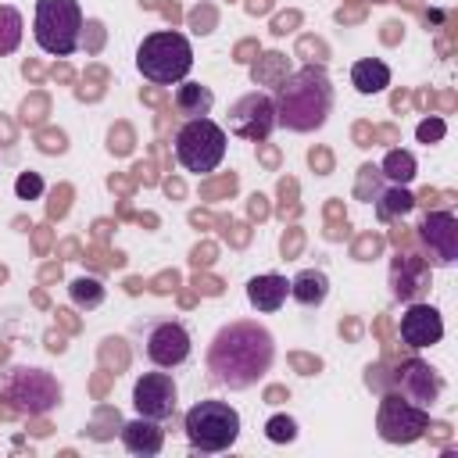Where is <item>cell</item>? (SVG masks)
I'll return each instance as SVG.
<instances>
[{
	"instance_id": "cell-1",
	"label": "cell",
	"mask_w": 458,
	"mask_h": 458,
	"mask_svg": "<svg viewBox=\"0 0 458 458\" xmlns=\"http://www.w3.org/2000/svg\"><path fill=\"white\" fill-rule=\"evenodd\" d=\"M276 361V340L258 322H229L215 333L208 347V372L215 383L229 390H250L265 379V372Z\"/></svg>"
},
{
	"instance_id": "cell-2",
	"label": "cell",
	"mask_w": 458,
	"mask_h": 458,
	"mask_svg": "<svg viewBox=\"0 0 458 458\" xmlns=\"http://www.w3.org/2000/svg\"><path fill=\"white\" fill-rule=\"evenodd\" d=\"M272 100H276V125L290 132H315L326 125L333 111V82L318 64H304L276 86Z\"/></svg>"
},
{
	"instance_id": "cell-3",
	"label": "cell",
	"mask_w": 458,
	"mask_h": 458,
	"mask_svg": "<svg viewBox=\"0 0 458 458\" xmlns=\"http://www.w3.org/2000/svg\"><path fill=\"white\" fill-rule=\"evenodd\" d=\"M136 68L154 86H179L193 68V47L182 32H150L136 47Z\"/></svg>"
},
{
	"instance_id": "cell-4",
	"label": "cell",
	"mask_w": 458,
	"mask_h": 458,
	"mask_svg": "<svg viewBox=\"0 0 458 458\" xmlns=\"http://www.w3.org/2000/svg\"><path fill=\"white\" fill-rule=\"evenodd\" d=\"M182 429H186V440H190L193 451H200V454H222L240 437V411L229 401L204 397V401H197L182 415Z\"/></svg>"
},
{
	"instance_id": "cell-5",
	"label": "cell",
	"mask_w": 458,
	"mask_h": 458,
	"mask_svg": "<svg viewBox=\"0 0 458 458\" xmlns=\"http://www.w3.org/2000/svg\"><path fill=\"white\" fill-rule=\"evenodd\" d=\"M32 36L43 54L68 57L82 43V7L79 0H36Z\"/></svg>"
},
{
	"instance_id": "cell-6",
	"label": "cell",
	"mask_w": 458,
	"mask_h": 458,
	"mask_svg": "<svg viewBox=\"0 0 458 458\" xmlns=\"http://www.w3.org/2000/svg\"><path fill=\"white\" fill-rule=\"evenodd\" d=\"M225 129L218 122H211L208 114L204 118H186L175 132V157L186 172H215L225 157Z\"/></svg>"
},
{
	"instance_id": "cell-7",
	"label": "cell",
	"mask_w": 458,
	"mask_h": 458,
	"mask_svg": "<svg viewBox=\"0 0 458 458\" xmlns=\"http://www.w3.org/2000/svg\"><path fill=\"white\" fill-rule=\"evenodd\" d=\"M4 397L14 411H25V415H47L57 408L61 401V383L47 372V369H36V365H14L4 379Z\"/></svg>"
},
{
	"instance_id": "cell-8",
	"label": "cell",
	"mask_w": 458,
	"mask_h": 458,
	"mask_svg": "<svg viewBox=\"0 0 458 458\" xmlns=\"http://www.w3.org/2000/svg\"><path fill=\"white\" fill-rule=\"evenodd\" d=\"M376 429L386 444H415L426 437L429 429V411L404 401L397 390L394 394H383L379 401V415H376Z\"/></svg>"
},
{
	"instance_id": "cell-9",
	"label": "cell",
	"mask_w": 458,
	"mask_h": 458,
	"mask_svg": "<svg viewBox=\"0 0 458 458\" xmlns=\"http://www.w3.org/2000/svg\"><path fill=\"white\" fill-rule=\"evenodd\" d=\"M276 129V100L272 93H243L240 100L229 104V132L247 140V143H261L268 140Z\"/></svg>"
},
{
	"instance_id": "cell-10",
	"label": "cell",
	"mask_w": 458,
	"mask_h": 458,
	"mask_svg": "<svg viewBox=\"0 0 458 458\" xmlns=\"http://www.w3.org/2000/svg\"><path fill=\"white\" fill-rule=\"evenodd\" d=\"M143 351L157 369H179L193 351V336L175 318L172 322H154L143 336Z\"/></svg>"
},
{
	"instance_id": "cell-11",
	"label": "cell",
	"mask_w": 458,
	"mask_h": 458,
	"mask_svg": "<svg viewBox=\"0 0 458 458\" xmlns=\"http://www.w3.org/2000/svg\"><path fill=\"white\" fill-rule=\"evenodd\" d=\"M394 390H397L404 401H411V404H419V408L429 411V408L440 401V394H444V379H440V372H437L429 361L408 358V361H401V369H397V376H394Z\"/></svg>"
},
{
	"instance_id": "cell-12",
	"label": "cell",
	"mask_w": 458,
	"mask_h": 458,
	"mask_svg": "<svg viewBox=\"0 0 458 458\" xmlns=\"http://www.w3.org/2000/svg\"><path fill=\"white\" fill-rule=\"evenodd\" d=\"M175 401H179V390L168 372H143L132 386V404L143 419H157V422L172 419Z\"/></svg>"
},
{
	"instance_id": "cell-13",
	"label": "cell",
	"mask_w": 458,
	"mask_h": 458,
	"mask_svg": "<svg viewBox=\"0 0 458 458\" xmlns=\"http://www.w3.org/2000/svg\"><path fill=\"white\" fill-rule=\"evenodd\" d=\"M444 336V318L433 304H422V301H411L401 315V340L411 347V351H422V347H433L440 344Z\"/></svg>"
},
{
	"instance_id": "cell-14",
	"label": "cell",
	"mask_w": 458,
	"mask_h": 458,
	"mask_svg": "<svg viewBox=\"0 0 458 458\" xmlns=\"http://www.w3.org/2000/svg\"><path fill=\"white\" fill-rule=\"evenodd\" d=\"M419 236L437 265H451L458 258V218L451 211H429L419 225Z\"/></svg>"
},
{
	"instance_id": "cell-15",
	"label": "cell",
	"mask_w": 458,
	"mask_h": 458,
	"mask_svg": "<svg viewBox=\"0 0 458 458\" xmlns=\"http://www.w3.org/2000/svg\"><path fill=\"white\" fill-rule=\"evenodd\" d=\"M122 444H125V451L136 454V458H154V454H161V447H165V429H161L157 419L136 415L132 422L122 426Z\"/></svg>"
},
{
	"instance_id": "cell-16",
	"label": "cell",
	"mask_w": 458,
	"mask_h": 458,
	"mask_svg": "<svg viewBox=\"0 0 458 458\" xmlns=\"http://www.w3.org/2000/svg\"><path fill=\"white\" fill-rule=\"evenodd\" d=\"M286 297H290L286 276L265 272V276H254V279L247 283V301H250V308H258V311H265V315L279 311V308L286 304Z\"/></svg>"
},
{
	"instance_id": "cell-17",
	"label": "cell",
	"mask_w": 458,
	"mask_h": 458,
	"mask_svg": "<svg viewBox=\"0 0 458 458\" xmlns=\"http://www.w3.org/2000/svg\"><path fill=\"white\" fill-rule=\"evenodd\" d=\"M426 286H429V268L419 258H411V254H397V265H394V297L415 301Z\"/></svg>"
},
{
	"instance_id": "cell-18",
	"label": "cell",
	"mask_w": 458,
	"mask_h": 458,
	"mask_svg": "<svg viewBox=\"0 0 458 458\" xmlns=\"http://www.w3.org/2000/svg\"><path fill=\"white\" fill-rule=\"evenodd\" d=\"M290 297L301 304V308H318L326 297H329V276L322 268H301L293 279H290Z\"/></svg>"
},
{
	"instance_id": "cell-19",
	"label": "cell",
	"mask_w": 458,
	"mask_h": 458,
	"mask_svg": "<svg viewBox=\"0 0 458 458\" xmlns=\"http://www.w3.org/2000/svg\"><path fill=\"white\" fill-rule=\"evenodd\" d=\"M351 86H354L358 93H365V97L383 93V89L390 86V68H386V61H379V57H361V61H354V64H351Z\"/></svg>"
},
{
	"instance_id": "cell-20",
	"label": "cell",
	"mask_w": 458,
	"mask_h": 458,
	"mask_svg": "<svg viewBox=\"0 0 458 458\" xmlns=\"http://www.w3.org/2000/svg\"><path fill=\"white\" fill-rule=\"evenodd\" d=\"M211 107H215V93H211L208 86L186 82V79L175 86V111H179V114H186V118H204Z\"/></svg>"
},
{
	"instance_id": "cell-21",
	"label": "cell",
	"mask_w": 458,
	"mask_h": 458,
	"mask_svg": "<svg viewBox=\"0 0 458 458\" xmlns=\"http://www.w3.org/2000/svg\"><path fill=\"white\" fill-rule=\"evenodd\" d=\"M68 297H72L75 308L93 311V308L104 304V283H100L97 276H75V279L68 283Z\"/></svg>"
},
{
	"instance_id": "cell-22",
	"label": "cell",
	"mask_w": 458,
	"mask_h": 458,
	"mask_svg": "<svg viewBox=\"0 0 458 458\" xmlns=\"http://www.w3.org/2000/svg\"><path fill=\"white\" fill-rule=\"evenodd\" d=\"M21 29H25L21 11L11 7V4H0V57H7V54L18 50V43H21Z\"/></svg>"
},
{
	"instance_id": "cell-23",
	"label": "cell",
	"mask_w": 458,
	"mask_h": 458,
	"mask_svg": "<svg viewBox=\"0 0 458 458\" xmlns=\"http://www.w3.org/2000/svg\"><path fill=\"white\" fill-rule=\"evenodd\" d=\"M394 186H408L411 179H415V172H419V165H415V157L408 154V150H390L386 157H383V168H379Z\"/></svg>"
},
{
	"instance_id": "cell-24",
	"label": "cell",
	"mask_w": 458,
	"mask_h": 458,
	"mask_svg": "<svg viewBox=\"0 0 458 458\" xmlns=\"http://www.w3.org/2000/svg\"><path fill=\"white\" fill-rule=\"evenodd\" d=\"M250 75H254V86H279L290 75V68H286L283 54H261L258 64L250 68Z\"/></svg>"
},
{
	"instance_id": "cell-25",
	"label": "cell",
	"mask_w": 458,
	"mask_h": 458,
	"mask_svg": "<svg viewBox=\"0 0 458 458\" xmlns=\"http://www.w3.org/2000/svg\"><path fill=\"white\" fill-rule=\"evenodd\" d=\"M415 208V197L404 190V186H394L390 182V190L376 200V215L383 218V222H390V218H397V215H408Z\"/></svg>"
},
{
	"instance_id": "cell-26",
	"label": "cell",
	"mask_w": 458,
	"mask_h": 458,
	"mask_svg": "<svg viewBox=\"0 0 458 458\" xmlns=\"http://www.w3.org/2000/svg\"><path fill=\"white\" fill-rule=\"evenodd\" d=\"M265 437H268L272 444H293V440H297V422H293L290 415H272V419L265 422Z\"/></svg>"
},
{
	"instance_id": "cell-27",
	"label": "cell",
	"mask_w": 458,
	"mask_h": 458,
	"mask_svg": "<svg viewBox=\"0 0 458 458\" xmlns=\"http://www.w3.org/2000/svg\"><path fill=\"white\" fill-rule=\"evenodd\" d=\"M14 193H18L21 200H36V197L43 193V175H39V172H21V175L14 179Z\"/></svg>"
},
{
	"instance_id": "cell-28",
	"label": "cell",
	"mask_w": 458,
	"mask_h": 458,
	"mask_svg": "<svg viewBox=\"0 0 458 458\" xmlns=\"http://www.w3.org/2000/svg\"><path fill=\"white\" fill-rule=\"evenodd\" d=\"M444 132H447L444 118H426V122H419V129H415V136H419L422 143H437V140H444Z\"/></svg>"
}]
</instances>
